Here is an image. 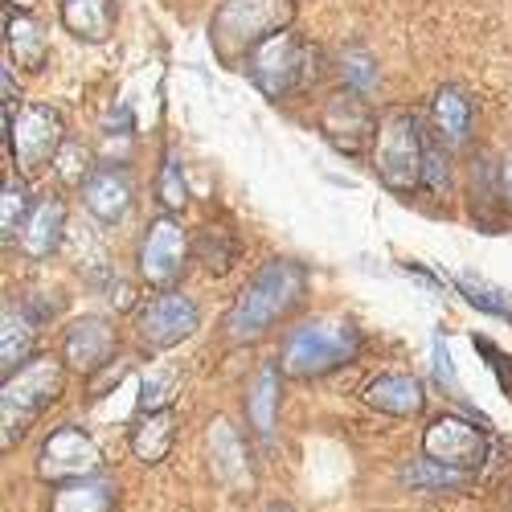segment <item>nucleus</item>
<instances>
[{
	"label": "nucleus",
	"mask_w": 512,
	"mask_h": 512,
	"mask_svg": "<svg viewBox=\"0 0 512 512\" xmlns=\"http://www.w3.org/2000/svg\"><path fill=\"white\" fill-rule=\"evenodd\" d=\"M304 295V267L287 263V259H271L259 275H254L226 316V336L234 345H246V340L267 336Z\"/></svg>",
	"instance_id": "obj_1"
},
{
	"label": "nucleus",
	"mask_w": 512,
	"mask_h": 512,
	"mask_svg": "<svg viewBox=\"0 0 512 512\" xmlns=\"http://www.w3.org/2000/svg\"><path fill=\"white\" fill-rule=\"evenodd\" d=\"M246 74L267 99H291L320 78V50L308 46L300 33L283 29L246 54Z\"/></svg>",
	"instance_id": "obj_2"
},
{
	"label": "nucleus",
	"mask_w": 512,
	"mask_h": 512,
	"mask_svg": "<svg viewBox=\"0 0 512 512\" xmlns=\"http://www.w3.org/2000/svg\"><path fill=\"white\" fill-rule=\"evenodd\" d=\"M291 21H295V0H222V9L213 13L209 25V41L222 62H238L259 41L283 33Z\"/></svg>",
	"instance_id": "obj_3"
},
{
	"label": "nucleus",
	"mask_w": 512,
	"mask_h": 512,
	"mask_svg": "<svg viewBox=\"0 0 512 512\" xmlns=\"http://www.w3.org/2000/svg\"><path fill=\"white\" fill-rule=\"evenodd\" d=\"M66 386V365L58 357H33L17 373L5 377V394H0V418H5V451L25 435V426L58 402Z\"/></svg>",
	"instance_id": "obj_4"
},
{
	"label": "nucleus",
	"mask_w": 512,
	"mask_h": 512,
	"mask_svg": "<svg viewBox=\"0 0 512 512\" xmlns=\"http://www.w3.org/2000/svg\"><path fill=\"white\" fill-rule=\"evenodd\" d=\"M361 353V336L353 324L312 320L283 340V373L291 377H324L336 365H349Z\"/></svg>",
	"instance_id": "obj_5"
},
{
	"label": "nucleus",
	"mask_w": 512,
	"mask_h": 512,
	"mask_svg": "<svg viewBox=\"0 0 512 512\" xmlns=\"http://www.w3.org/2000/svg\"><path fill=\"white\" fill-rule=\"evenodd\" d=\"M373 168L381 185L394 193H414L422 185V132L410 111L394 107L381 115L373 140Z\"/></svg>",
	"instance_id": "obj_6"
},
{
	"label": "nucleus",
	"mask_w": 512,
	"mask_h": 512,
	"mask_svg": "<svg viewBox=\"0 0 512 512\" xmlns=\"http://www.w3.org/2000/svg\"><path fill=\"white\" fill-rule=\"evenodd\" d=\"M5 152L21 173H41L62 152V115L46 103H29L13 123H5Z\"/></svg>",
	"instance_id": "obj_7"
},
{
	"label": "nucleus",
	"mask_w": 512,
	"mask_h": 512,
	"mask_svg": "<svg viewBox=\"0 0 512 512\" xmlns=\"http://www.w3.org/2000/svg\"><path fill=\"white\" fill-rule=\"evenodd\" d=\"M99 467H103V455L82 426H58V431L46 439V447H41V459H37V472L46 480H54V484L99 476Z\"/></svg>",
	"instance_id": "obj_8"
},
{
	"label": "nucleus",
	"mask_w": 512,
	"mask_h": 512,
	"mask_svg": "<svg viewBox=\"0 0 512 512\" xmlns=\"http://www.w3.org/2000/svg\"><path fill=\"white\" fill-rule=\"evenodd\" d=\"M201 324V312L189 295L181 291H160L156 300H148L136 316V332L148 349H173L181 340H189Z\"/></svg>",
	"instance_id": "obj_9"
},
{
	"label": "nucleus",
	"mask_w": 512,
	"mask_h": 512,
	"mask_svg": "<svg viewBox=\"0 0 512 512\" xmlns=\"http://www.w3.org/2000/svg\"><path fill=\"white\" fill-rule=\"evenodd\" d=\"M377 115L373 107L365 103V95L349 91V95H336L324 103L320 111V132L324 140L336 148V152H345V156H361L373 140H377Z\"/></svg>",
	"instance_id": "obj_10"
},
{
	"label": "nucleus",
	"mask_w": 512,
	"mask_h": 512,
	"mask_svg": "<svg viewBox=\"0 0 512 512\" xmlns=\"http://www.w3.org/2000/svg\"><path fill=\"white\" fill-rule=\"evenodd\" d=\"M422 455L476 476L480 467H484V459H488V439L476 431L472 422H463V418H455V414H443V418H435L431 426H426Z\"/></svg>",
	"instance_id": "obj_11"
},
{
	"label": "nucleus",
	"mask_w": 512,
	"mask_h": 512,
	"mask_svg": "<svg viewBox=\"0 0 512 512\" xmlns=\"http://www.w3.org/2000/svg\"><path fill=\"white\" fill-rule=\"evenodd\" d=\"M189 263V238L173 218H156L140 242V275L152 287H173Z\"/></svg>",
	"instance_id": "obj_12"
},
{
	"label": "nucleus",
	"mask_w": 512,
	"mask_h": 512,
	"mask_svg": "<svg viewBox=\"0 0 512 512\" xmlns=\"http://www.w3.org/2000/svg\"><path fill=\"white\" fill-rule=\"evenodd\" d=\"M111 353H115V328L107 320H99V316H87V320L70 324V332L62 340V357L78 373L103 369L111 361Z\"/></svg>",
	"instance_id": "obj_13"
},
{
	"label": "nucleus",
	"mask_w": 512,
	"mask_h": 512,
	"mask_svg": "<svg viewBox=\"0 0 512 512\" xmlns=\"http://www.w3.org/2000/svg\"><path fill=\"white\" fill-rule=\"evenodd\" d=\"M82 201L95 213L99 222H119L127 209H132V177L123 168H91L87 181H82Z\"/></svg>",
	"instance_id": "obj_14"
},
{
	"label": "nucleus",
	"mask_w": 512,
	"mask_h": 512,
	"mask_svg": "<svg viewBox=\"0 0 512 512\" xmlns=\"http://www.w3.org/2000/svg\"><path fill=\"white\" fill-rule=\"evenodd\" d=\"M365 402L390 418H414L422 414L426 394H422V381L410 373H381L365 386Z\"/></svg>",
	"instance_id": "obj_15"
},
{
	"label": "nucleus",
	"mask_w": 512,
	"mask_h": 512,
	"mask_svg": "<svg viewBox=\"0 0 512 512\" xmlns=\"http://www.w3.org/2000/svg\"><path fill=\"white\" fill-rule=\"evenodd\" d=\"M279 361H263V369L254 373L250 390H246V418L250 431L263 443H275V426H279Z\"/></svg>",
	"instance_id": "obj_16"
},
{
	"label": "nucleus",
	"mask_w": 512,
	"mask_h": 512,
	"mask_svg": "<svg viewBox=\"0 0 512 512\" xmlns=\"http://www.w3.org/2000/svg\"><path fill=\"white\" fill-rule=\"evenodd\" d=\"M62 226H66V205L62 201L33 205L29 222L21 226V250L29 254V259H50L54 246L62 242Z\"/></svg>",
	"instance_id": "obj_17"
},
{
	"label": "nucleus",
	"mask_w": 512,
	"mask_h": 512,
	"mask_svg": "<svg viewBox=\"0 0 512 512\" xmlns=\"http://www.w3.org/2000/svg\"><path fill=\"white\" fill-rule=\"evenodd\" d=\"M115 480L107 476H87V480H70L58 484L50 512H111L115 508Z\"/></svg>",
	"instance_id": "obj_18"
},
{
	"label": "nucleus",
	"mask_w": 512,
	"mask_h": 512,
	"mask_svg": "<svg viewBox=\"0 0 512 512\" xmlns=\"http://www.w3.org/2000/svg\"><path fill=\"white\" fill-rule=\"evenodd\" d=\"M62 25L78 41H107L115 29V5L111 0H58Z\"/></svg>",
	"instance_id": "obj_19"
},
{
	"label": "nucleus",
	"mask_w": 512,
	"mask_h": 512,
	"mask_svg": "<svg viewBox=\"0 0 512 512\" xmlns=\"http://www.w3.org/2000/svg\"><path fill=\"white\" fill-rule=\"evenodd\" d=\"M173 443H177V414H173V410H152V414H144V422L132 431V455H136L140 463H160V459H168Z\"/></svg>",
	"instance_id": "obj_20"
},
{
	"label": "nucleus",
	"mask_w": 512,
	"mask_h": 512,
	"mask_svg": "<svg viewBox=\"0 0 512 512\" xmlns=\"http://www.w3.org/2000/svg\"><path fill=\"white\" fill-rule=\"evenodd\" d=\"M209 459H213V472H218L226 484H250V472H246V443L238 439V431L218 418L209 431Z\"/></svg>",
	"instance_id": "obj_21"
},
{
	"label": "nucleus",
	"mask_w": 512,
	"mask_h": 512,
	"mask_svg": "<svg viewBox=\"0 0 512 512\" xmlns=\"http://www.w3.org/2000/svg\"><path fill=\"white\" fill-rule=\"evenodd\" d=\"M33 332H37L33 316L25 308L5 304V320H0V365H5V377L33 357Z\"/></svg>",
	"instance_id": "obj_22"
},
{
	"label": "nucleus",
	"mask_w": 512,
	"mask_h": 512,
	"mask_svg": "<svg viewBox=\"0 0 512 512\" xmlns=\"http://www.w3.org/2000/svg\"><path fill=\"white\" fill-rule=\"evenodd\" d=\"M398 480L410 488V492H455V488H463L467 480H472V472H459V467H447V463H439V459H414V463H406L402 472H398Z\"/></svg>",
	"instance_id": "obj_23"
},
{
	"label": "nucleus",
	"mask_w": 512,
	"mask_h": 512,
	"mask_svg": "<svg viewBox=\"0 0 512 512\" xmlns=\"http://www.w3.org/2000/svg\"><path fill=\"white\" fill-rule=\"evenodd\" d=\"M5 33H9V54L17 58V66H29L37 70L46 62V37H41V25L25 13L13 17V9L5 13Z\"/></svg>",
	"instance_id": "obj_24"
},
{
	"label": "nucleus",
	"mask_w": 512,
	"mask_h": 512,
	"mask_svg": "<svg viewBox=\"0 0 512 512\" xmlns=\"http://www.w3.org/2000/svg\"><path fill=\"white\" fill-rule=\"evenodd\" d=\"M193 254H197V263L209 275H226L238 263V238L226 226H205L197 234V242H193Z\"/></svg>",
	"instance_id": "obj_25"
},
{
	"label": "nucleus",
	"mask_w": 512,
	"mask_h": 512,
	"mask_svg": "<svg viewBox=\"0 0 512 512\" xmlns=\"http://www.w3.org/2000/svg\"><path fill=\"white\" fill-rule=\"evenodd\" d=\"M435 123H439V140H447V144H463L467 140V127H472V103L463 99V91L443 87L435 95Z\"/></svg>",
	"instance_id": "obj_26"
},
{
	"label": "nucleus",
	"mask_w": 512,
	"mask_h": 512,
	"mask_svg": "<svg viewBox=\"0 0 512 512\" xmlns=\"http://www.w3.org/2000/svg\"><path fill=\"white\" fill-rule=\"evenodd\" d=\"M455 283H459V291L467 295V304H472V308H480V312H488V316H500V320H512V300H508V291L492 287L488 279H480V275H472V271L455 275Z\"/></svg>",
	"instance_id": "obj_27"
},
{
	"label": "nucleus",
	"mask_w": 512,
	"mask_h": 512,
	"mask_svg": "<svg viewBox=\"0 0 512 512\" xmlns=\"http://www.w3.org/2000/svg\"><path fill=\"white\" fill-rule=\"evenodd\" d=\"M422 189L435 197H443L451 189V160L443 152V140L426 136V132H422Z\"/></svg>",
	"instance_id": "obj_28"
},
{
	"label": "nucleus",
	"mask_w": 512,
	"mask_h": 512,
	"mask_svg": "<svg viewBox=\"0 0 512 512\" xmlns=\"http://www.w3.org/2000/svg\"><path fill=\"white\" fill-rule=\"evenodd\" d=\"M336 70H340V78H345L349 91H357V95H373L377 91V62L365 50H340Z\"/></svg>",
	"instance_id": "obj_29"
},
{
	"label": "nucleus",
	"mask_w": 512,
	"mask_h": 512,
	"mask_svg": "<svg viewBox=\"0 0 512 512\" xmlns=\"http://www.w3.org/2000/svg\"><path fill=\"white\" fill-rule=\"evenodd\" d=\"M29 189L21 185V181H9L5 185V197H0V238L5 242H13L17 238V230L29 222Z\"/></svg>",
	"instance_id": "obj_30"
},
{
	"label": "nucleus",
	"mask_w": 512,
	"mask_h": 512,
	"mask_svg": "<svg viewBox=\"0 0 512 512\" xmlns=\"http://www.w3.org/2000/svg\"><path fill=\"white\" fill-rule=\"evenodd\" d=\"M156 197L168 213H181L189 205V189H185V177H181V164L173 152H164V164H160V181H156Z\"/></svg>",
	"instance_id": "obj_31"
},
{
	"label": "nucleus",
	"mask_w": 512,
	"mask_h": 512,
	"mask_svg": "<svg viewBox=\"0 0 512 512\" xmlns=\"http://www.w3.org/2000/svg\"><path fill=\"white\" fill-rule=\"evenodd\" d=\"M173 394H177V377H173V373H164V377H144L140 410H144V414H152V410H168Z\"/></svg>",
	"instance_id": "obj_32"
},
{
	"label": "nucleus",
	"mask_w": 512,
	"mask_h": 512,
	"mask_svg": "<svg viewBox=\"0 0 512 512\" xmlns=\"http://www.w3.org/2000/svg\"><path fill=\"white\" fill-rule=\"evenodd\" d=\"M435 369H439V377H447V386L455 390V373H451V357H447V349H443V345L435 349Z\"/></svg>",
	"instance_id": "obj_33"
},
{
	"label": "nucleus",
	"mask_w": 512,
	"mask_h": 512,
	"mask_svg": "<svg viewBox=\"0 0 512 512\" xmlns=\"http://www.w3.org/2000/svg\"><path fill=\"white\" fill-rule=\"evenodd\" d=\"M500 197L512 205V156H508L504 168H500Z\"/></svg>",
	"instance_id": "obj_34"
},
{
	"label": "nucleus",
	"mask_w": 512,
	"mask_h": 512,
	"mask_svg": "<svg viewBox=\"0 0 512 512\" xmlns=\"http://www.w3.org/2000/svg\"><path fill=\"white\" fill-rule=\"evenodd\" d=\"M37 5V0H9V9H17V13H29Z\"/></svg>",
	"instance_id": "obj_35"
}]
</instances>
